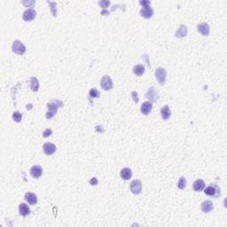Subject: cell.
Instances as JSON below:
<instances>
[{
    "instance_id": "6da1fadb",
    "label": "cell",
    "mask_w": 227,
    "mask_h": 227,
    "mask_svg": "<svg viewBox=\"0 0 227 227\" xmlns=\"http://www.w3.org/2000/svg\"><path fill=\"white\" fill-rule=\"evenodd\" d=\"M61 106H62V103L60 101H59V100L52 101V103H48L47 104V108L49 109V112L46 114V118L47 119H51L55 114V113L57 112L58 108L60 107H61Z\"/></svg>"
},
{
    "instance_id": "7a4b0ae2",
    "label": "cell",
    "mask_w": 227,
    "mask_h": 227,
    "mask_svg": "<svg viewBox=\"0 0 227 227\" xmlns=\"http://www.w3.org/2000/svg\"><path fill=\"white\" fill-rule=\"evenodd\" d=\"M12 49H13V52H15L16 54H19V55H22L25 53L26 52V47L24 46V44L19 41V40H15L13 43V45H12Z\"/></svg>"
},
{
    "instance_id": "3957f363",
    "label": "cell",
    "mask_w": 227,
    "mask_h": 227,
    "mask_svg": "<svg viewBox=\"0 0 227 227\" xmlns=\"http://www.w3.org/2000/svg\"><path fill=\"white\" fill-rule=\"evenodd\" d=\"M166 75H167V72H166V70L164 69L159 68V69H156L155 76H156V79H157V81L159 82L160 84H164L165 83Z\"/></svg>"
},
{
    "instance_id": "277c9868",
    "label": "cell",
    "mask_w": 227,
    "mask_h": 227,
    "mask_svg": "<svg viewBox=\"0 0 227 227\" xmlns=\"http://www.w3.org/2000/svg\"><path fill=\"white\" fill-rule=\"evenodd\" d=\"M100 84H101V87L104 90H106V91H109V90H111L113 88L112 80H111V78L108 76H104L102 77Z\"/></svg>"
},
{
    "instance_id": "5b68a950",
    "label": "cell",
    "mask_w": 227,
    "mask_h": 227,
    "mask_svg": "<svg viewBox=\"0 0 227 227\" xmlns=\"http://www.w3.org/2000/svg\"><path fill=\"white\" fill-rule=\"evenodd\" d=\"M130 191L132 192V193L134 194H139L140 193L141 190H142V185L141 182L139 180H134L130 183Z\"/></svg>"
},
{
    "instance_id": "8992f818",
    "label": "cell",
    "mask_w": 227,
    "mask_h": 227,
    "mask_svg": "<svg viewBox=\"0 0 227 227\" xmlns=\"http://www.w3.org/2000/svg\"><path fill=\"white\" fill-rule=\"evenodd\" d=\"M36 11L33 9H28L23 13V20L26 21H30L32 20H34V18L36 17Z\"/></svg>"
},
{
    "instance_id": "52a82bcc",
    "label": "cell",
    "mask_w": 227,
    "mask_h": 227,
    "mask_svg": "<svg viewBox=\"0 0 227 227\" xmlns=\"http://www.w3.org/2000/svg\"><path fill=\"white\" fill-rule=\"evenodd\" d=\"M198 31L202 35V36H209V26L207 23H201L198 25L197 27Z\"/></svg>"
},
{
    "instance_id": "ba28073f",
    "label": "cell",
    "mask_w": 227,
    "mask_h": 227,
    "mask_svg": "<svg viewBox=\"0 0 227 227\" xmlns=\"http://www.w3.org/2000/svg\"><path fill=\"white\" fill-rule=\"evenodd\" d=\"M213 208H214L213 202L210 200H205L201 203V209L204 213H209L212 211Z\"/></svg>"
},
{
    "instance_id": "9c48e42d",
    "label": "cell",
    "mask_w": 227,
    "mask_h": 227,
    "mask_svg": "<svg viewBox=\"0 0 227 227\" xmlns=\"http://www.w3.org/2000/svg\"><path fill=\"white\" fill-rule=\"evenodd\" d=\"M153 11L149 6H143V8L140 10V14L147 19L151 18L153 16Z\"/></svg>"
},
{
    "instance_id": "30bf717a",
    "label": "cell",
    "mask_w": 227,
    "mask_h": 227,
    "mask_svg": "<svg viewBox=\"0 0 227 227\" xmlns=\"http://www.w3.org/2000/svg\"><path fill=\"white\" fill-rule=\"evenodd\" d=\"M42 173H43L42 168H41L40 166H38V165L33 166V167L31 168V170H30V174H31V176H32L33 178H38L39 177H41Z\"/></svg>"
},
{
    "instance_id": "8fae6325",
    "label": "cell",
    "mask_w": 227,
    "mask_h": 227,
    "mask_svg": "<svg viewBox=\"0 0 227 227\" xmlns=\"http://www.w3.org/2000/svg\"><path fill=\"white\" fill-rule=\"evenodd\" d=\"M43 148V152L47 155H51V154H52L54 152L56 151V147L53 144H52V143H46V144H44Z\"/></svg>"
},
{
    "instance_id": "7c38bea8",
    "label": "cell",
    "mask_w": 227,
    "mask_h": 227,
    "mask_svg": "<svg viewBox=\"0 0 227 227\" xmlns=\"http://www.w3.org/2000/svg\"><path fill=\"white\" fill-rule=\"evenodd\" d=\"M25 200L31 205H34L38 202V197L32 192H27L25 194Z\"/></svg>"
},
{
    "instance_id": "4fadbf2b",
    "label": "cell",
    "mask_w": 227,
    "mask_h": 227,
    "mask_svg": "<svg viewBox=\"0 0 227 227\" xmlns=\"http://www.w3.org/2000/svg\"><path fill=\"white\" fill-rule=\"evenodd\" d=\"M19 211H20V214L23 217H26L28 216L29 213H30V209L27 206V204L25 203H21L20 206H19Z\"/></svg>"
},
{
    "instance_id": "5bb4252c",
    "label": "cell",
    "mask_w": 227,
    "mask_h": 227,
    "mask_svg": "<svg viewBox=\"0 0 227 227\" xmlns=\"http://www.w3.org/2000/svg\"><path fill=\"white\" fill-rule=\"evenodd\" d=\"M131 175H132L131 170L129 168H124L121 171V177L124 180H129L131 178Z\"/></svg>"
},
{
    "instance_id": "9a60e30c",
    "label": "cell",
    "mask_w": 227,
    "mask_h": 227,
    "mask_svg": "<svg viewBox=\"0 0 227 227\" xmlns=\"http://www.w3.org/2000/svg\"><path fill=\"white\" fill-rule=\"evenodd\" d=\"M152 110V103L151 102H144L141 106V112L144 114H148Z\"/></svg>"
},
{
    "instance_id": "2e32d148",
    "label": "cell",
    "mask_w": 227,
    "mask_h": 227,
    "mask_svg": "<svg viewBox=\"0 0 227 227\" xmlns=\"http://www.w3.org/2000/svg\"><path fill=\"white\" fill-rule=\"evenodd\" d=\"M146 97H147V99H151L153 102H156V100H157V99H158V95H157V93H156V91H154L153 88H151V89L147 91V93L146 94Z\"/></svg>"
},
{
    "instance_id": "e0dca14e",
    "label": "cell",
    "mask_w": 227,
    "mask_h": 227,
    "mask_svg": "<svg viewBox=\"0 0 227 227\" xmlns=\"http://www.w3.org/2000/svg\"><path fill=\"white\" fill-rule=\"evenodd\" d=\"M204 186H205V183L201 179L196 180L193 183V190L196 191V192H200L201 190L204 188Z\"/></svg>"
},
{
    "instance_id": "ac0fdd59",
    "label": "cell",
    "mask_w": 227,
    "mask_h": 227,
    "mask_svg": "<svg viewBox=\"0 0 227 227\" xmlns=\"http://www.w3.org/2000/svg\"><path fill=\"white\" fill-rule=\"evenodd\" d=\"M161 118L163 120L169 119V117L170 116V110L169 106H164L161 110Z\"/></svg>"
},
{
    "instance_id": "d6986e66",
    "label": "cell",
    "mask_w": 227,
    "mask_h": 227,
    "mask_svg": "<svg viewBox=\"0 0 227 227\" xmlns=\"http://www.w3.org/2000/svg\"><path fill=\"white\" fill-rule=\"evenodd\" d=\"M187 34V28L184 25H181L180 26V29L177 31L176 33V37H178V38H183V37H186Z\"/></svg>"
},
{
    "instance_id": "ffe728a7",
    "label": "cell",
    "mask_w": 227,
    "mask_h": 227,
    "mask_svg": "<svg viewBox=\"0 0 227 227\" xmlns=\"http://www.w3.org/2000/svg\"><path fill=\"white\" fill-rule=\"evenodd\" d=\"M133 72L137 76H142L145 72V67L143 65H137L133 69Z\"/></svg>"
},
{
    "instance_id": "44dd1931",
    "label": "cell",
    "mask_w": 227,
    "mask_h": 227,
    "mask_svg": "<svg viewBox=\"0 0 227 227\" xmlns=\"http://www.w3.org/2000/svg\"><path fill=\"white\" fill-rule=\"evenodd\" d=\"M39 88V83L36 77H31V89L33 91H38Z\"/></svg>"
},
{
    "instance_id": "7402d4cb",
    "label": "cell",
    "mask_w": 227,
    "mask_h": 227,
    "mask_svg": "<svg viewBox=\"0 0 227 227\" xmlns=\"http://www.w3.org/2000/svg\"><path fill=\"white\" fill-rule=\"evenodd\" d=\"M204 192L207 194V195H209V196H214L215 195V193H216V188L214 187V186H208L205 191H204Z\"/></svg>"
},
{
    "instance_id": "603a6c76",
    "label": "cell",
    "mask_w": 227,
    "mask_h": 227,
    "mask_svg": "<svg viewBox=\"0 0 227 227\" xmlns=\"http://www.w3.org/2000/svg\"><path fill=\"white\" fill-rule=\"evenodd\" d=\"M186 186V179L185 178H180L179 181H178V186L179 189H184Z\"/></svg>"
},
{
    "instance_id": "cb8c5ba5",
    "label": "cell",
    "mask_w": 227,
    "mask_h": 227,
    "mask_svg": "<svg viewBox=\"0 0 227 227\" xmlns=\"http://www.w3.org/2000/svg\"><path fill=\"white\" fill-rule=\"evenodd\" d=\"M21 117H22L21 114L20 113V112H18V111H16V112H14V113L13 114V119L16 122H20L21 120Z\"/></svg>"
},
{
    "instance_id": "d4e9b609",
    "label": "cell",
    "mask_w": 227,
    "mask_h": 227,
    "mask_svg": "<svg viewBox=\"0 0 227 227\" xmlns=\"http://www.w3.org/2000/svg\"><path fill=\"white\" fill-rule=\"evenodd\" d=\"M90 96L92 98H98V97H99V92L98 91L97 89H91L90 91Z\"/></svg>"
},
{
    "instance_id": "484cf974",
    "label": "cell",
    "mask_w": 227,
    "mask_h": 227,
    "mask_svg": "<svg viewBox=\"0 0 227 227\" xmlns=\"http://www.w3.org/2000/svg\"><path fill=\"white\" fill-rule=\"evenodd\" d=\"M109 4H110V2H109V1H107V0H103V1H100V2H99V5H100L103 9H106L107 7H108Z\"/></svg>"
},
{
    "instance_id": "4316f807",
    "label": "cell",
    "mask_w": 227,
    "mask_h": 227,
    "mask_svg": "<svg viewBox=\"0 0 227 227\" xmlns=\"http://www.w3.org/2000/svg\"><path fill=\"white\" fill-rule=\"evenodd\" d=\"M52 130L51 129H47V130H45L43 131V137L47 138V137H49L50 135H52Z\"/></svg>"
},
{
    "instance_id": "83f0119b",
    "label": "cell",
    "mask_w": 227,
    "mask_h": 227,
    "mask_svg": "<svg viewBox=\"0 0 227 227\" xmlns=\"http://www.w3.org/2000/svg\"><path fill=\"white\" fill-rule=\"evenodd\" d=\"M49 4H50V5H52V14H53V16H56V13H57V12L55 11V5H56V4L55 3H50L49 2Z\"/></svg>"
},
{
    "instance_id": "f1b7e54d",
    "label": "cell",
    "mask_w": 227,
    "mask_h": 227,
    "mask_svg": "<svg viewBox=\"0 0 227 227\" xmlns=\"http://www.w3.org/2000/svg\"><path fill=\"white\" fill-rule=\"evenodd\" d=\"M131 96H132V98H133V100H134L136 103H138V102H139L138 93H137L136 91H132V92H131Z\"/></svg>"
},
{
    "instance_id": "f546056e",
    "label": "cell",
    "mask_w": 227,
    "mask_h": 227,
    "mask_svg": "<svg viewBox=\"0 0 227 227\" xmlns=\"http://www.w3.org/2000/svg\"><path fill=\"white\" fill-rule=\"evenodd\" d=\"M90 184H91V186H96V185H98V180H97V178H92L90 180Z\"/></svg>"
},
{
    "instance_id": "4dcf8cb0",
    "label": "cell",
    "mask_w": 227,
    "mask_h": 227,
    "mask_svg": "<svg viewBox=\"0 0 227 227\" xmlns=\"http://www.w3.org/2000/svg\"><path fill=\"white\" fill-rule=\"evenodd\" d=\"M139 3H140V4H142V5H144V6H149L150 5V4H151V2L150 1H139Z\"/></svg>"
}]
</instances>
